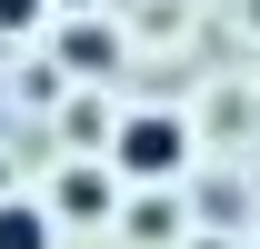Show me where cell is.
<instances>
[{
  "instance_id": "cell-1",
  "label": "cell",
  "mask_w": 260,
  "mask_h": 249,
  "mask_svg": "<svg viewBox=\"0 0 260 249\" xmlns=\"http://www.w3.org/2000/svg\"><path fill=\"white\" fill-rule=\"evenodd\" d=\"M180 159H190V130L170 120V110H130L120 140H110V170H120V180H170Z\"/></svg>"
},
{
  "instance_id": "cell-2",
  "label": "cell",
  "mask_w": 260,
  "mask_h": 249,
  "mask_svg": "<svg viewBox=\"0 0 260 249\" xmlns=\"http://www.w3.org/2000/svg\"><path fill=\"white\" fill-rule=\"evenodd\" d=\"M120 229H130V239H150V249L180 239V199H170V189H140V199L120 210Z\"/></svg>"
},
{
  "instance_id": "cell-3",
  "label": "cell",
  "mask_w": 260,
  "mask_h": 249,
  "mask_svg": "<svg viewBox=\"0 0 260 249\" xmlns=\"http://www.w3.org/2000/svg\"><path fill=\"white\" fill-rule=\"evenodd\" d=\"M0 249H60V219L30 199H0Z\"/></svg>"
},
{
  "instance_id": "cell-4",
  "label": "cell",
  "mask_w": 260,
  "mask_h": 249,
  "mask_svg": "<svg viewBox=\"0 0 260 249\" xmlns=\"http://www.w3.org/2000/svg\"><path fill=\"white\" fill-rule=\"evenodd\" d=\"M60 210L70 219H100L110 210V170H60Z\"/></svg>"
},
{
  "instance_id": "cell-5",
  "label": "cell",
  "mask_w": 260,
  "mask_h": 249,
  "mask_svg": "<svg viewBox=\"0 0 260 249\" xmlns=\"http://www.w3.org/2000/svg\"><path fill=\"white\" fill-rule=\"evenodd\" d=\"M60 50H70V70H110V30H70Z\"/></svg>"
},
{
  "instance_id": "cell-6",
  "label": "cell",
  "mask_w": 260,
  "mask_h": 249,
  "mask_svg": "<svg viewBox=\"0 0 260 249\" xmlns=\"http://www.w3.org/2000/svg\"><path fill=\"white\" fill-rule=\"evenodd\" d=\"M40 10L50 0H0V30H40Z\"/></svg>"
},
{
  "instance_id": "cell-7",
  "label": "cell",
  "mask_w": 260,
  "mask_h": 249,
  "mask_svg": "<svg viewBox=\"0 0 260 249\" xmlns=\"http://www.w3.org/2000/svg\"><path fill=\"white\" fill-rule=\"evenodd\" d=\"M200 249H220V239H200Z\"/></svg>"
}]
</instances>
